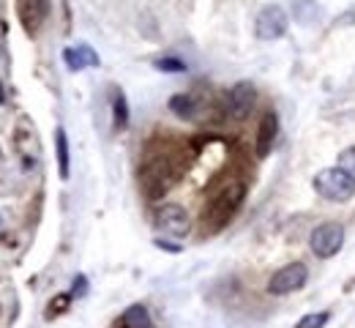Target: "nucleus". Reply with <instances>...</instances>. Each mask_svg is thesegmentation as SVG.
Wrapping results in <instances>:
<instances>
[{
    "label": "nucleus",
    "instance_id": "f257e3e1",
    "mask_svg": "<svg viewBox=\"0 0 355 328\" xmlns=\"http://www.w3.org/2000/svg\"><path fill=\"white\" fill-rule=\"evenodd\" d=\"M243 194H246L243 184H227L219 194L211 197L208 208L202 211V219H205V225H208L211 233L222 230L224 225L238 214V208H241V202H243Z\"/></svg>",
    "mask_w": 355,
    "mask_h": 328
},
{
    "label": "nucleus",
    "instance_id": "f03ea898",
    "mask_svg": "<svg viewBox=\"0 0 355 328\" xmlns=\"http://www.w3.org/2000/svg\"><path fill=\"white\" fill-rule=\"evenodd\" d=\"M314 189L328 202H347L355 194V181L342 167H325L314 175Z\"/></svg>",
    "mask_w": 355,
    "mask_h": 328
},
{
    "label": "nucleus",
    "instance_id": "7ed1b4c3",
    "mask_svg": "<svg viewBox=\"0 0 355 328\" xmlns=\"http://www.w3.org/2000/svg\"><path fill=\"white\" fill-rule=\"evenodd\" d=\"M342 243H345V227H342L339 222H322V225H317L309 235L311 252H314L320 260H328V257L339 254Z\"/></svg>",
    "mask_w": 355,
    "mask_h": 328
},
{
    "label": "nucleus",
    "instance_id": "20e7f679",
    "mask_svg": "<svg viewBox=\"0 0 355 328\" xmlns=\"http://www.w3.org/2000/svg\"><path fill=\"white\" fill-rule=\"evenodd\" d=\"M306 279H309V268L304 263H287L284 268H279L268 279V293L270 295H290V293L301 290Z\"/></svg>",
    "mask_w": 355,
    "mask_h": 328
},
{
    "label": "nucleus",
    "instance_id": "39448f33",
    "mask_svg": "<svg viewBox=\"0 0 355 328\" xmlns=\"http://www.w3.org/2000/svg\"><path fill=\"white\" fill-rule=\"evenodd\" d=\"M287 25H290V19L282 6H266L254 19V33L260 42H276L287 33Z\"/></svg>",
    "mask_w": 355,
    "mask_h": 328
},
{
    "label": "nucleus",
    "instance_id": "423d86ee",
    "mask_svg": "<svg viewBox=\"0 0 355 328\" xmlns=\"http://www.w3.org/2000/svg\"><path fill=\"white\" fill-rule=\"evenodd\" d=\"M156 227L164 235L186 238L189 230H191V219H189V214H186L183 205H178V202H164V205H159V211H156Z\"/></svg>",
    "mask_w": 355,
    "mask_h": 328
},
{
    "label": "nucleus",
    "instance_id": "0eeeda50",
    "mask_svg": "<svg viewBox=\"0 0 355 328\" xmlns=\"http://www.w3.org/2000/svg\"><path fill=\"white\" fill-rule=\"evenodd\" d=\"M254 101H257V88L243 80V83L232 85L227 94V115L232 121H246L254 110Z\"/></svg>",
    "mask_w": 355,
    "mask_h": 328
},
{
    "label": "nucleus",
    "instance_id": "6e6552de",
    "mask_svg": "<svg viewBox=\"0 0 355 328\" xmlns=\"http://www.w3.org/2000/svg\"><path fill=\"white\" fill-rule=\"evenodd\" d=\"M170 187H173V173H170L167 162L156 159V162H150V164L142 170V189H145V194H148L150 200L162 197Z\"/></svg>",
    "mask_w": 355,
    "mask_h": 328
},
{
    "label": "nucleus",
    "instance_id": "1a4fd4ad",
    "mask_svg": "<svg viewBox=\"0 0 355 328\" xmlns=\"http://www.w3.org/2000/svg\"><path fill=\"white\" fill-rule=\"evenodd\" d=\"M17 14L28 36H36L42 31L49 14V0H17Z\"/></svg>",
    "mask_w": 355,
    "mask_h": 328
},
{
    "label": "nucleus",
    "instance_id": "9d476101",
    "mask_svg": "<svg viewBox=\"0 0 355 328\" xmlns=\"http://www.w3.org/2000/svg\"><path fill=\"white\" fill-rule=\"evenodd\" d=\"M276 135H279V118H276V112H266L260 121V129H257V156L260 159L268 156L270 148L276 145Z\"/></svg>",
    "mask_w": 355,
    "mask_h": 328
},
{
    "label": "nucleus",
    "instance_id": "9b49d317",
    "mask_svg": "<svg viewBox=\"0 0 355 328\" xmlns=\"http://www.w3.org/2000/svg\"><path fill=\"white\" fill-rule=\"evenodd\" d=\"M63 60L71 71H83V69H96L98 66V55L88 44H77V47L63 49Z\"/></svg>",
    "mask_w": 355,
    "mask_h": 328
},
{
    "label": "nucleus",
    "instance_id": "f8f14e48",
    "mask_svg": "<svg viewBox=\"0 0 355 328\" xmlns=\"http://www.w3.org/2000/svg\"><path fill=\"white\" fill-rule=\"evenodd\" d=\"M170 110L180 121H197L200 118V101L191 94H178L170 98Z\"/></svg>",
    "mask_w": 355,
    "mask_h": 328
},
{
    "label": "nucleus",
    "instance_id": "ddd939ff",
    "mask_svg": "<svg viewBox=\"0 0 355 328\" xmlns=\"http://www.w3.org/2000/svg\"><path fill=\"white\" fill-rule=\"evenodd\" d=\"M55 150H58V173L66 181L69 178V137L60 126L55 129Z\"/></svg>",
    "mask_w": 355,
    "mask_h": 328
},
{
    "label": "nucleus",
    "instance_id": "4468645a",
    "mask_svg": "<svg viewBox=\"0 0 355 328\" xmlns=\"http://www.w3.org/2000/svg\"><path fill=\"white\" fill-rule=\"evenodd\" d=\"M121 323H123V328H153L150 326V315H148V309H145L142 304L129 307V309L123 312Z\"/></svg>",
    "mask_w": 355,
    "mask_h": 328
},
{
    "label": "nucleus",
    "instance_id": "2eb2a0df",
    "mask_svg": "<svg viewBox=\"0 0 355 328\" xmlns=\"http://www.w3.org/2000/svg\"><path fill=\"white\" fill-rule=\"evenodd\" d=\"M112 112H115V129H126L129 126V101L123 91H115L112 96Z\"/></svg>",
    "mask_w": 355,
    "mask_h": 328
},
{
    "label": "nucleus",
    "instance_id": "dca6fc26",
    "mask_svg": "<svg viewBox=\"0 0 355 328\" xmlns=\"http://www.w3.org/2000/svg\"><path fill=\"white\" fill-rule=\"evenodd\" d=\"M336 167H342L350 178L355 181V145H350V148H345L342 153H339V162H336Z\"/></svg>",
    "mask_w": 355,
    "mask_h": 328
},
{
    "label": "nucleus",
    "instance_id": "f3484780",
    "mask_svg": "<svg viewBox=\"0 0 355 328\" xmlns=\"http://www.w3.org/2000/svg\"><path fill=\"white\" fill-rule=\"evenodd\" d=\"M328 318H331L328 312H311V315H306V318H301L295 328H325Z\"/></svg>",
    "mask_w": 355,
    "mask_h": 328
},
{
    "label": "nucleus",
    "instance_id": "a211bd4d",
    "mask_svg": "<svg viewBox=\"0 0 355 328\" xmlns=\"http://www.w3.org/2000/svg\"><path fill=\"white\" fill-rule=\"evenodd\" d=\"M156 69L159 71H170V74H180V71H186V63L178 60V58H159L156 60Z\"/></svg>",
    "mask_w": 355,
    "mask_h": 328
},
{
    "label": "nucleus",
    "instance_id": "6ab92c4d",
    "mask_svg": "<svg viewBox=\"0 0 355 328\" xmlns=\"http://www.w3.org/2000/svg\"><path fill=\"white\" fill-rule=\"evenodd\" d=\"M295 14H298V19H301L304 25H309L311 22L309 14H317V6H314L311 0H298V3H295Z\"/></svg>",
    "mask_w": 355,
    "mask_h": 328
},
{
    "label": "nucleus",
    "instance_id": "aec40b11",
    "mask_svg": "<svg viewBox=\"0 0 355 328\" xmlns=\"http://www.w3.org/2000/svg\"><path fill=\"white\" fill-rule=\"evenodd\" d=\"M69 298H71V295H58L55 301H49V312H46V318H55L58 312H63L66 304H69Z\"/></svg>",
    "mask_w": 355,
    "mask_h": 328
},
{
    "label": "nucleus",
    "instance_id": "412c9836",
    "mask_svg": "<svg viewBox=\"0 0 355 328\" xmlns=\"http://www.w3.org/2000/svg\"><path fill=\"white\" fill-rule=\"evenodd\" d=\"M85 293H88V277L80 274V277L74 279V287H71V298H83Z\"/></svg>",
    "mask_w": 355,
    "mask_h": 328
},
{
    "label": "nucleus",
    "instance_id": "4be33fe9",
    "mask_svg": "<svg viewBox=\"0 0 355 328\" xmlns=\"http://www.w3.org/2000/svg\"><path fill=\"white\" fill-rule=\"evenodd\" d=\"M0 104H6V88H3V80H0Z\"/></svg>",
    "mask_w": 355,
    "mask_h": 328
},
{
    "label": "nucleus",
    "instance_id": "5701e85b",
    "mask_svg": "<svg viewBox=\"0 0 355 328\" xmlns=\"http://www.w3.org/2000/svg\"><path fill=\"white\" fill-rule=\"evenodd\" d=\"M0 159H3V150H0Z\"/></svg>",
    "mask_w": 355,
    "mask_h": 328
}]
</instances>
